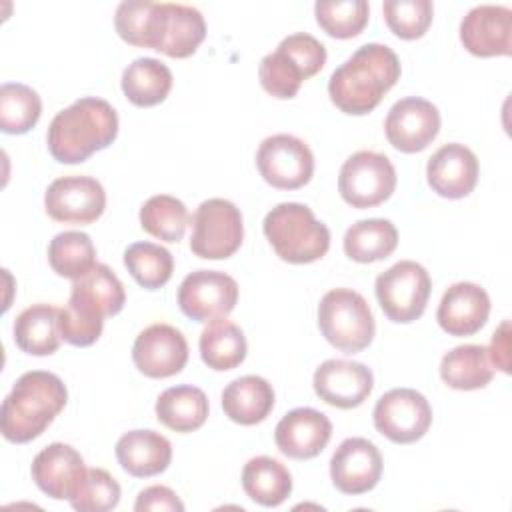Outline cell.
Masks as SVG:
<instances>
[{
	"label": "cell",
	"instance_id": "7a4b0ae2",
	"mask_svg": "<svg viewBox=\"0 0 512 512\" xmlns=\"http://www.w3.org/2000/svg\"><path fill=\"white\" fill-rule=\"evenodd\" d=\"M118 134V114L110 102L94 96L78 98L60 110L46 134V144L54 160L80 164L94 152L108 148Z\"/></svg>",
	"mask_w": 512,
	"mask_h": 512
},
{
	"label": "cell",
	"instance_id": "d6986e66",
	"mask_svg": "<svg viewBox=\"0 0 512 512\" xmlns=\"http://www.w3.org/2000/svg\"><path fill=\"white\" fill-rule=\"evenodd\" d=\"M382 476L380 450L366 438H346L330 458V478L342 494L370 492Z\"/></svg>",
	"mask_w": 512,
	"mask_h": 512
},
{
	"label": "cell",
	"instance_id": "7c38bea8",
	"mask_svg": "<svg viewBox=\"0 0 512 512\" xmlns=\"http://www.w3.org/2000/svg\"><path fill=\"white\" fill-rule=\"evenodd\" d=\"M374 428L396 444L420 440L432 424L428 400L412 388H394L382 394L372 412Z\"/></svg>",
	"mask_w": 512,
	"mask_h": 512
},
{
	"label": "cell",
	"instance_id": "603a6c76",
	"mask_svg": "<svg viewBox=\"0 0 512 512\" xmlns=\"http://www.w3.org/2000/svg\"><path fill=\"white\" fill-rule=\"evenodd\" d=\"M84 460L76 448L64 442H52L32 460V480L54 500H68L86 474Z\"/></svg>",
	"mask_w": 512,
	"mask_h": 512
},
{
	"label": "cell",
	"instance_id": "30bf717a",
	"mask_svg": "<svg viewBox=\"0 0 512 512\" xmlns=\"http://www.w3.org/2000/svg\"><path fill=\"white\" fill-rule=\"evenodd\" d=\"M396 188V170L388 156L358 150L340 168L338 192L352 208H374L386 202Z\"/></svg>",
	"mask_w": 512,
	"mask_h": 512
},
{
	"label": "cell",
	"instance_id": "277c9868",
	"mask_svg": "<svg viewBox=\"0 0 512 512\" xmlns=\"http://www.w3.org/2000/svg\"><path fill=\"white\" fill-rule=\"evenodd\" d=\"M126 292L106 264H96L86 276L72 280L70 300L60 310V334L72 346L94 344L104 328V318L124 308Z\"/></svg>",
	"mask_w": 512,
	"mask_h": 512
},
{
	"label": "cell",
	"instance_id": "f1b7e54d",
	"mask_svg": "<svg viewBox=\"0 0 512 512\" xmlns=\"http://www.w3.org/2000/svg\"><path fill=\"white\" fill-rule=\"evenodd\" d=\"M440 378L454 390H478L488 386L494 378L488 348L480 344L452 348L440 362Z\"/></svg>",
	"mask_w": 512,
	"mask_h": 512
},
{
	"label": "cell",
	"instance_id": "d6a6232c",
	"mask_svg": "<svg viewBox=\"0 0 512 512\" xmlns=\"http://www.w3.org/2000/svg\"><path fill=\"white\" fill-rule=\"evenodd\" d=\"M246 338L240 326L226 318L212 320L200 334L202 362L216 370L226 372L240 366L246 358Z\"/></svg>",
	"mask_w": 512,
	"mask_h": 512
},
{
	"label": "cell",
	"instance_id": "83f0119b",
	"mask_svg": "<svg viewBox=\"0 0 512 512\" xmlns=\"http://www.w3.org/2000/svg\"><path fill=\"white\" fill-rule=\"evenodd\" d=\"M156 418L166 428L186 434L198 430L208 418L206 394L190 384L166 388L156 400Z\"/></svg>",
	"mask_w": 512,
	"mask_h": 512
},
{
	"label": "cell",
	"instance_id": "2e32d148",
	"mask_svg": "<svg viewBox=\"0 0 512 512\" xmlns=\"http://www.w3.org/2000/svg\"><path fill=\"white\" fill-rule=\"evenodd\" d=\"M384 132L396 150L406 154L422 152L440 132V112L424 98H402L388 110Z\"/></svg>",
	"mask_w": 512,
	"mask_h": 512
},
{
	"label": "cell",
	"instance_id": "d4e9b609",
	"mask_svg": "<svg viewBox=\"0 0 512 512\" xmlns=\"http://www.w3.org/2000/svg\"><path fill=\"white\" fill-rule=\"evenodd\" d=\"M120 466L136 478H150L164 472L172 460V444L154 430H130L116 442Z\"/></svg>",
	"mask_w": 512,
	"mask_h": 512
},
{
	"label": "cell",
	"instance_id": "5b68a950",
	"mask_svg": "<svg viewBox=\"0 0 512 512\" xmlns=\"http://www.w3.org/2000/svg\"><path fill=\"white\" fill-rule=\"evenodd\" d=\"M264 236L274 252L290 264H310L320 260L330 248V230L314 218V212L300 202L274 206L264 222Z\"/></svg>",
	"mask_w": 512,
	"mask_h": 512
},
{
	"label": "cell",
	"instance_id": "4fadbf2b",
	"mask_svg": "<svg viewBox=\"0 0 512 512\" xmlns=\"http://www.w3.org/2000/svg\"><path fill=\"white\" fill-rule=\"evenodd\" d=\"M238 302V284L220 270H196L178 288L180 310L196 322L226 318Z\"/></svg>",
	"mask_w": 512,
	"mask_h": 512
},
{
	"label": "cell",
	"instance_id": "ac0fdd59",
	"mask_svg": "<svg viewBox=\"0 0 512 512\" xmlns=\"http://www.w3.org/2000/svg\"><path fill=\"white\" fill-rule=\"evenodd\" d=\"M312 384L320 400L334 408L350 410L370 396L374 376L362 362L332 358L316 368Z\"/></svg>",
	"mask_w": 512,
	"mask_h": 512
},
{
	"label": "cell",
	"instance_id": "9c48e42d",
	"mask_svg": "<svg viewBox=\"0 0 512 512\" xmlns=\"http://www.w3.org/2000/svg\"><path fill=\"white\" fill-rule=\"evenodd\" d=\"M244 240L240 210L224 198L204 200L192 216L190 250L204 260L230 258Z\"/></svg>",
	"mask_w": 512,
	"mask_h": 512
},
{
	"label": "cell",
	"instance_id": "60d3db41",
	"mask_svg": "<svg viewBox=\"0 0 512 512\" xmlns=\"http://www.w3.org/2000/svg\"><path fill=\"white\" fill-rule=\"evenodd\" d=\"M154 2L150 0H126L120 2L114 16V26L118 36L138 48H148V30L152 18Z\"/></svg>",
	"mask_w": 512,
	"mask_h": 512
},
{
	"label": "cell",
	"instance_id": "d590c367",
	"mask_svg": "<svg viewBox=\"0 0 512 512\" xmlns=\"http://www.w3.org/2000/svg\"><path fill=\"white\" fill-rule=\"evenodd\" d=\"M124 266L146 290L162 288L174 270L172 254L154 242H134L124 250Z\"/></svg>",
	"mask_w": 512,
	"mask_h": 512
},
{
	"label": "cell",
	"instance_id": "ffe728a7",
	"mask_svg": "<svg viewBox=\"0 0 512 512\" xmlns=\"http://www.w3.org/2000/svg\"><path fill=\"white\" fill-rule=\"evenodd\" d=\"M460 42L480 58L512 54V10L506 6H474L460 22Z\"/></svg>",
	"mask_w": 512,
	"mask_h": 512
},
{
	"label": "cell",
	"instance_id": "ab89813d",
	"mask_svg": "<svg viewBox=\"0 0 512 512\" xmlns=\"http://www.w3.org/2000/svg\"><path fill=\"white\" fill-rule=\"evenodd\" d=\"M388 28L402 40L422 38L432 24L430 0H386L382 6Z\"/></svg>",
	"mask_w": 512,
	"mask_h": 512
},
{
	"label": "cell",
	"instance_id": "74e56055",
	"mask_svg": "<svg viewBox=\"0 0 512 512\" xmlns=\"http://www.w3.org/2000/svg\"><path fill=\"white\" fill-rule=\"evenodd\" d=\"M314 14L318 26L332 38L348 40L358 36L370 16V6L364 0H336V2H316Z\"/></svg>",
	"mask_w": 512,
	"mask_h": 512
},
{
	"label": "cell",
	"instance_id": "484cf974",
	"mask_svg": "<svg viewBox=\"0 0 512 512\" xmlns=\"http://www.w3.org/2000/svg\"><path fill=\"white\" fill-rule=\"evenodd\" d=\"M224 414L242 426H254L268 418L274 408V390L262 376H240L222 390Z\"/></svg>",
	"mask_w": 512,
	"mask_h": 512
},
{
	"label": "cell",
	"instance_id": "8fae6325",
	"mask_svg": "<svg viewBox=\"0 0 512 512\" xmlns=\"http://www.w3.org/2000/svg\"><path fill=\"white\" fill-rule=\"evenodd\" d=\"M260 176L278 190H296L314 174V154L308 144L292 134H274L262 140L256 152Z\"/></svg>",
	"mask_w": 512,
	"mask_h": 512
},
{
	"label": "cell",
	"instance_id": "52a82bcc",
	"mask_svg": "<svg viewBox=\"0 0 512 512\" xmlns=\"http://www.w3.org/2000/svg\"><path fill=\"white\" fill-rule=\"evenodd\" d=\"M318 328L334 348L346 354L368 348L376 332L368 302L352 288H334L322 296L318 304Z\"/></svg>",
	"mask_w": 512,
	"mask_h": 512
},
{
	"label": "cell",
	"instance_id": "44dd1931",
	"mask_svg": "<svg viewBox=\"0 0 512 512\" xmlns=\"http://www.w3.org/2000/svg\"><path fill=\"white\" fill-rule=\"evenodd\" d=\"M332 436V422L314 408H294L282 416L274 430L278 450L292 460L318 456Z\"/></svg>",
	"mask_w": 512,
	"mask_h": 512
},
{
	"label": "cell",
	"instance_id": "f35d334b",
	"mask_svg": "<svg viewBox=\"0 0 512 512\" xmlns=\"http://www.w3.org/2000/svg\"><path fill=\"white\" fill-rule=\"evenodd\" d=\"M68 502L78 512H108L120 502V484L104 468H88Z\"/></svg>",
	"mask_w": 512,
	"mask_h": 512
},
{
	"label": "cell",
	"instance_id": "4316f807",
	"mask_svg": "<svg viewBox=\"0 0 512 512\" xmlns=\"http://www.w3.org/2000/svg\"><path fill=\"white\" fill-rule=\"evenodd\" d=\"M60 310L50 304H32L16 316L14 342L30 356H50L60 348Z\"/></svg>",
	"mask_w": 512,
	"mask_h": 512
},
{
	"label": "cell",
	"instance_id": "9a60e30c",
	"mask_svg": "<svg viewBox=\"0 0 512 512\" xmlns=\"http://www.w3.org/2000/svg\"><path fill=\"white\" fill-rule=\"evenodd\" d=\"M206 38V22L200 10L188 4L156 2L150 48L170 58H188Z\"/></svg>",
	"mask_w": 512,
	"mask_h": 512
},
{
	"label": "cell",
	"instance_id": "1f68e13d",
	"mask_svg": "<svg viewBox=\"0 0 512 512\" xmlns=\"http://www.w3.org/2000/svg\"><path fill=\"white\" fill-rule=\"evenodd\" d=\"M398 246V230L386 218H368L352 224L344 234V252L350 260L368 264L388 258Z\"/></svg>",
	"mask_w": 512,
	"mask_h": 512
},
{
	"label": "cell",
	"instance_id": "ba28073f",
	"mask_svg": "<svg viewBox=\"0 0 512 512\" xmlns=\"http://www.w3.org/2000/svg\"><path fill=\"white\" fill-rule=\"evenodd\" d=\"M374 288L386 318L398 324H408L424 314L432 282L422 264L400 260L378 274Z\"/></svg>",
	"mask_w": 512,
	"mask_h": 512
},
{
	"label": "cell",
	"instance_id": "cb8c5ba5",
	"mask_svg": "<svg viewBox=\"0 0 512 512\" xmlns=\"http://www.w3.org/2000/svg\"><path fill=\"white\" fill-rule=\"evenodd\" d=\"M490 298L486 290L474 282L452 284L436 310L440 328L450 336H472L488 320Z\"/></svg>",
	"mask_w": 512,
	"mask_h": 512
},
{
	"label": "cell",
	"instance_id": "6da1fadb",
	"mask_svg": "<svg viewBox=\"0 0 512 512\" xmlns=\"http://www.w3.org/2000/svg\"><path fill=\"white\" fill-rule=\"evenodd\" d=\"M398 78L400 60L394 50L384 44L370 42L360 46L332 72L328 80V94L340 112L362 116L380 104Z\"/></svg>",
	"mask_w": 512,
	"mask_h": 512
},
{
	"label": "cell",
	"instance_id": "8d00e7d4",
	"mask_svg": "<svg viewBox=\"0 0 512 512\" xmlns=\"http://www.w3.org/2000/svg\"><path fill=\"white\" fill-rule=\"evenodd\" d=\"M42 114L38 92L20 82L0 86V128L6 134H26Z\"/></svg>",
	"mask_w": 512,
	"mask_h": 512
},
{
	"label": "cell",
	"instance_id": "7402d4cb",
	"mask_svg": "<svg viewBox=\"0 0 512 512\" xmlns=\"http://www.w3.org/2000/svg\"><path fill=\"white\" fill-rule=\"evenodd\" d=\"M426 180L430 188L450 200L468 196L478 182L476 154L458 142L440 146L428 160Z\"/></svg>",
	"mask_w": 512,
	"mask_h": 512
},
{
	"label": "cell",
	"instance_id": "7bdbcfd3",
	"mask_svg": "<svg viewBox=\"0 0 512 512\" xmlns=\"http://www.w3.org/2000/svg\"><path fill=\"white\" fill-rule=\"evenodd\" d=\"M508 328H510V322L504 320L500 324V328L492 334V342H490V348H488L490 362L506 374L510 372V334H508Z\"/></svg>",
	"mask_w": 512,
	"mask_h": 512
},
{
	"label": "cell",
	"instance_id": "8992f818",
	"mask_svg": "<svg viewBox=\"0 0 512 512\" xmlns=\"http://www.w3.org/2000/svg\"><path fill=\"white\" fill-rule=\"evenodd\" d=\"M326 64L324 44L306 32L286 36L278 48L266 54L258 66L262 88L280 100H290L298 94L300 84L316 76Z\"/></svg>",
	"mask_w": 512,
	"mask_h": 512
},
{
	"label": "cell",
	"instance_id": "f546056e",
	"mask_svg": "<svg viewBox=\"0 0 512 512\" xmlns=\"http://www.w3.org/2000/svg\"><path fill=\"white\" fill-rule=\"evenodd\" d=\"M170 90L172 72L156 58H136L122 72V92L134 106H156L166 100Z\"/></svg>",
	"mask_w": 512,
	"mask_h": 512
},
{
	"label": "cell",
	"instance_id": "4dcf8cb0",
	"mask_svg": "<svg viewBox=\"0 0 512 512\" xmlns=\"http://www.w3.org/2000/svg\"><path fill=\"white\" fill-rule=\"evenodd\" d=\"M242 488L256 504L274 508L290 496L292 476L282 462L270 456H256L244 464Z\"/></svg>",
	"mask_w": 512,
	"mask_h": 512
},
{
	"label": "cell",
	"instance_id": "836d02e7",
	"mask_svg": "<svg viewBox=\"0 0 512 512\" xmlns=\"http://www.w3.org/2000/svg\"><path fill=\"white\" fill-rule=\"evenodd\" d=\"M48 262L58 276L70 280L86 276L98 264L90 236L78 230L60 232L50 240Z\"/></svg>",
	"mask_w": 512,
	"mask_h": 512
},
{
	"label": "cell",
	"instance_id": "3957f363",
	"mask_svg": "<svg viewBox=\"0 0 512 512\" xmlns=\"http://www.w3.org/2000/svg\"><path fill=\"white\" fill-rule=\"evenodd\" d=\"M66 400L68 390L56 374L44 370L22 374L2 402V436L14 444L38 438L64 410Z\"/></svg>",
	"mask_w": 512,
	"mask_h": 512
},
{
	"label": "cell",
	"instance_id": "e0dca14e",
	"mask_svg": "<svg viewBox=\"0 0 512 512\" xmlns=\"http://www.w3.org/2000/svg\"><path fill=\"white\" fill-rule=\"evenodd\" d=\"M132 360L148 378H170L186 366L188 342L178 328L158 322L136 336Z\"/></svg>",
	"mask_w": 512,
	"mask_h": 512
},
{
	"label": "cell",
	"instance_id": "b9f144b4",
	"mask_svg": "<svg viewBox=\"0 0 512 512\" xmlns=\"http://www.w3.org/2000/svg\"><path fill=\"white\" fill-rule=\"evenodd\" d=\"M134 510L136 512H182L184 510V504L182 500L176 496V492L168 486H162V484H156V486H148L144 488L136 502H134Z\"/></svg>",
	"mask_w": 512,
	"mask_h": 512
},
{
	"label": "cell",
	"instance_id": "e575fe53",
	"mask_svg": "<svg viewBox=\"0 0 512 512\" xmlns=\"http://www.w3.org/2000/svg\"><path fill=\"white\" fill-rule=\"evenodd\" d=\"M188 210L182 200L170 194L150 196L140 208V226L164 242H180L188 226Z\"/></svg>",
	"mask_w": 512,
	"mask_h": 512
},
{
	"label": "cell",
	"instance_id": "5bb4252c",
	"mask_svg": "<svg viewBox=\"0 0 512 512\" xmlns=\"http://www.w3.org/2000/svg\"><path fill=\"white\" fill-rule=\"evenodd\" d=\"M44 208L56 222L92 224L106 208V192L92 176H62L46 188Z\"/></svg>",
	"mask_w": 512,
	"mask_h": 512
}]
</instances>
